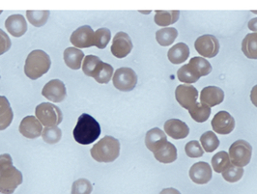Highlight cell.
I'll return each mask as SVG.
<instances>
[{"label": "cell", "mask_w": 257, "mask_h": 194, "mask_svg": "<svg viewBox=\"0 0 257 194\" xmlns=\"http://www.w3.org/2000/svg\"><path fill=\"white\" fill-rule=\"evenodd\" d=\"M177 36H178V31L176 28L167 27V28H163V29H160L157 31L156 40L161 46L167 47L174 43Z\"/></svg>", "instance_id": "obj_26"}, {"label": "cell", "mask_w": 257, "mask_h": 194, "mask_svg": "<svg viewBox=\"0 0 257 194\" xmlns=\"http://www.w3.org/2000/svg\"><path fill=\"white\" fill-rule=\"evenodd\" d=\"M190 56V49L185 43L174 45L167 53V57L172 64H181L188 60Z\"/></svg>", "instance_id": "obj_20"}, {"label": "cell", "mask_w": 257, "mask_h": 194, "mask_svg": "<svg viewBox=\"0 0 257 194\" xmlns=\"http://www.w3.org/2000/svg\"><path fill=\"white\" fill-rule=\"evenodd\" d=\"M102 62V60L95 55H87L83 59V64H82V72L87 76V77H92L96 69L98 68L99 64Z\"/></svg>", "instance_id": "obj_35"}, {"label": "cell", "mask_w": 257, "mask_h": 194, "mask_svg": "<svg viewBox=\"0 0 257 194\" xmlns=\"http://www.w3.org/2000/svg\"><path fill=\"white\" fill-rule=\"evenodd\" d=\"M242 51L249 59H257V33L247 34L242 43Z\"/></svg>", "instance_id": "obj_27"}, {"label": "cell", "mask_w": 257, "mask_h": 194, "mask_svg": "<svg viewBox=\"0 0 257 194\" xmlns=\"http://www.w3.org/2000/svg\"><path fill=\"white\" fill-rule=\"evenodd\" d=\"M247 26H248L249 30H251V31H253V32L257 33V18L250 20V21L248 22V25H247Z\"/></svg>", "instance_id": "obj_43"}, {"label": "cell", "mask_w": 257, "mask_h": 194, "mask_svg": "<svg viewBox=\"0 0 257 194\" xmlns=\"http://www.w3.org/2000/svg\"><path fill=\"white\" fill-rule=\"evenodd\" d=\"M250 101L254 106L257 107V85H255L250 92Z\"/></svg>", "instance_id": "obj_42"}, {"label": "cell", "mask_w": 257, "mask_h": 194, "mask_svg": "<svg viewBox=\"0 0 257 194\" xmlns=\"http://www.w3.org/2000/svg\"><path fill=\"white\" fill-rule=\"evenodd\" d=\"M189 64L195 69L200 77H206L212 72V66L203 57H193Z\"/></svg>", "instance_id": "obj_33"}, {"label": "cell", "mask_w": 257, "mask_h": 194, "mask_svg": "<svg viewBox=\"0 0 257 194\" xmlns=\"http://www.w3.org/2000/svg\"><path fill=\"white\" fill-rule=\"evenodd\" d=\"M165 131L168 136L173 139H184L189 133L190 129L188 125L178 119H170L165 123Z\"/></svg>", "instance_id": "obj_17"}, {"label": "cell", "mask_w": 257, "mask_h": 194, "mask_svg": "<svg viewBox=\"0 0 257 194\" xmlns=\"http://www.w3.org/2000/svg\"><path fill=\"white\" fill-rule=\"evenodd\" d=\"M116 89L123 92L134 90L138 83V76L131 68H119L112 77Z\"/></svg>", "instance_id": "obj_7"}, {"label": "cell", "mask_w": 257, "mask_h": 194, "mask_svg": "<svg viewBox=\"0 0 257 194\" xmlns=\"http://www.w3.org/2000/svg\"><path fill=\"white\" fill-rule=\"evenodd\" d=\"M2 13V11H0V14Z\"/></svg>", "instance_id": "obj_46"}, {"label": "cell", "mask_w": 257, "mask_h": 194, "mask_svg": "<svg viewBox=\"0 0 257 194\" xmlns=\"http://www.w3.org/2000/svg\"><path fill=\"white\" fill-rule=\"evenodd\" d=\"M113 72L114 71L111 65L104 63L102 61L96 69V71L94 72L92 78H94L98 83L105 84V83H108L111 78L113 77Z\"/></svg>", "instance_id": "obj_25"}, {"label": "cell", "mask_w": 257, "mask_h": 194, "mask_svg": "<svg viewBox=\"0 0 257 194\" xmlns=\"http://www.w3.org/2000/svg\"><path fill=\"white\" fill-rule=\"evenodd\" d=\"M160 194H181L180 191H178L177 189L175 188H172V187H169V188H165L161 191Z\"/></svg>", "instance_id": "obj_44"}, {"label": "cell", "mask_w": 257, "mask_h": 194, "mask_svg": "<svg viewBox=\"0 0 257 194\" xmlns=\"http://www.w3.org/2000/svg\"><path fill=\"white\" fill-rule=\"evenodd\" d=\"M13 110L6 97L0 96V130L6 129L12 123Z\"/></svg>", "instance_id": "obj_21"}, {"label": "cell", "mask_w": 257, "mask_h": 194, "mask_svg": "<svg viewBox=\"0 0 257 194\" xmlns=\"http://www.w3.org/2000/svg\"><path fill=\"white\" fill-rule=\"evenodd\" d=\"M194 48L203 57L213 58L217 56L219 52V40L213 35H203L196 39Z\"/></svg>", "instance_id": "obj_8"}, {"label": "cell", "mask_w": 257, "mask_h": 194, "mask_svg": "<svg viewBox=\"0 0 257 194\" xmlns=\"http://www.w3.org/2000/svg\"><path fill=\"white\" fill-rule=\"evenodd\" d=\"M175 98L182 107L190 110L196 104L198 99V91L193 85L181 84L176 88Z\"/></svg>", "instance_id": "obj_9"}, {"label": "cell", "mask_w": 257, "mask_h": 194, "mask_svg": "<svg viewBox=\"0 0 257 194\" xmlns=\"http://www.w3.org/2000/svg\"><path fill=\"white\" fill-rule=\"evenodd\" d=\"M252 12H253V13H256L257 14V11H252Z\"/></svg>", "instance_id": "obj_45"}, {"label": "cell", "mask_w": 257, "mask_h": 194, "mask_svg": "<svg viewBox=\"0 0 257 194\" xmlns=\"http://www.w3.org/2000/svg\"><path fill=\"white\" fill-rule=\"evenodd\" d=\"M180 12L178 10L174 11H156L155 15V23L159 26H163L166 28V26H171L175 24L179 19Z\"/></svg>", "instance_id": "obj_24"}, {"label": "cell", "mask_w": 257, "mask_h": 194, "mask_svg": "<svg viewBox=\"0 0 257 194\" xmlns=\"http://www.w3.org/2000/svg\"><path fill=\"white\" fill-rule=\"evenodd\" d=\"M42 95L53 103H61L66 99L67 90L65 84L59 79L49 81L43 88Z\"/></svg>", "instance_id": "obj_11"}, {"label": "cell", "mask_w": 257, "mask_h": 194, "mask_svg": "<svg viewBox=\"0 0 257 194\" xmlns=\"http://www.w3.org/2000/svg\"><path fill=\"white\" fill-rule=\"evenodd\" d=\"M52 61L48 53L41 50L30 52L25 65V74L27 78L36 80L47 74L51 68Z\"/></svg>", "instance_id": "obj_2"}, {"label": "cell", "mask_w": 257, "mask_h": 194, "mask_svg": "<svg viewBox=\"0 0 257 194\" xmlns=\"http://www.w3.org/2000/svg\"><path fill=\"white\" fill-rule=\"evenodd\" d=\"M11 45L12 43L9 36L2 29H0V55L8 52L11 48Z\"/></svg>", "instance_id": "obj_40"}, {"label": "cell", "mask_w": 257, "mask_h": 194, "mask_svg": "<svg viewBox=\"0 0 257 194\" xmlns=\"http://www.w3.org/2000/svg\"><path fill=\"white\" fill-rule=\"evenodd\" d=\"M244 175V168L237 167L231 164L225 171L222 172L223 179L228 182H236L240 181Z\"/></svg>", "instance_id": "obj_37"}, {"label": "cell", "mask_w": 257, "mask_h": 194, "mask_svg": "<svg viewBox=\"0 0 257 194\" xmlns=\"http://www.w3.org/2000/svg\"><path fill=\"white\" fill-rule=\"evenodd\" d=\"M20 132L29 139H35L43 132V126L36 117L26 116L20 124Z\"/></svg>", "instance_id": "obj_14"}, {"label": "cell", "mask_w": 257, "mask_h": 194, "mask_svg": "<svg viewBox=\"0 0 257 194\" xmlns=\"http://www.w3.org/2000/svg\"><path fill=\"white\" fill-rule=\"evenodd\" d=\"M83 59L84 53L77 48H68L65 50V63L70 69L78 70L81 67Z\"/></svg>", "instance_id": "obj_22"}, {"label": "cell", "mask_w": 257, "mask_h": 194, "mask_svg": "<svg viewBox=\"0 0 257 194\" xmlns=\"http://www.w3.org/2000/svg\"><path fill=\"white\" fill-rule=\"evenodd\" d=\"M223 100H224V93L217 86H207L201 91V95H200L201 104H206L209 107L221 104Z\"/></svg>", "instance_id": "obj_19"}, {"label": "cell", "mask_w": 257, "mask_h": 194, "mask_svg": "<svg viewBox=\"0 0 257 194\" xmlns=\"http://www.w3.org/2000/svg\"><path fill=\"white\" fill-rule=\"evenodd\" d=\"M133 50V42L127 33L118 32L114 36L111 52L117 58H125Z\"/></svg>", "instance_id": "obj_12"}, {"label": "cell", "mask_w": 257, "mask_h": 194, "mask_svg": "<svg viewBox=\"0 0 257 194\" xmlns=\"http://www.w3.org/2000/svg\"><path fill=\"white\" fill-rule=\"evenodd\" d=\"M154 156L162 163H172L177 159V149L172 143L167 141L160 151L154 153Z\"/></svg>", "instance_id": "obj_23"}, {"label": "cell", "mask_w": 257, "mask_h": 194, "mask_svg": "<svg viewBox=\"0 0 257 194\" xmlns=\"http://www.w3.org/2000/svg\"><path fill=\"white\" fill-rule=\"evenodd\" d=\"M90 153L98 162H112L120 154V142L112 136H104L92 147Z\"/></svg>", "instance_id": "obj_3"}, {"label": "cell", "mask_w": 257, "mask_h": 194, "mask_svg": "<svg viewBox=\"0 0 257 194\" xmlns=\"http://www.w3.org/2000/svg\"><path fill=\"white\" fill-rule=\"evenodd\" d=\"M5 27L12 36L19 38L26 34L27 23L23 15H12L6 20Z\"/></svg>", "instance_id": "obj_18"}, {"label": "cell", "mask_w": 257, "mask_h": 194, "mask_svg": "<svg viewBox=\"0 0 257 194\" xmlns=\"http://www.w3.org/2000/svg\"><path fill=\"white\" fill-rule=\"evenodd\" d=\"M185 152L188 156H190L192 158L200 157L204 154L202 146L196 140H193V141L187 143L186 147H185Z\"/></svg>", "instance_id": "obj_39"}, {"label": "cell", "mask_w": 257, "mask_h": 194, "mask_svg": "<svg viewBox=\"0 0 257 194\" xmlns=\"http://www.w3.org/2000/svg\"><path fill=\"white\" fill-rule=\"evenodd\" d=\"M93 186L90 181L86 179H78L74 181L72 186V194H90Z\"/></svg>", "instance_id": "obj_38"}, {"label": "cell", "mask_w": 257, "mask_h": 194, "mask_svg": "<svg viewBox=\"0 0 257 194\" xmlns=\"http://www.w3.org/2000/svg\"><path fill=\"white\" fill-rule=\"evenodd\" d=\"M26 17L28 22L35 26V27H41L45 26L49 20L50 17V11H26Z\"/></svg>", "instance_id": "obj_32"}, {"label": "cell", "mask_w": 257, "mask_h": 194, "mask_svg": "<svg viewBox=\"0 0 257 194\" xmlns=\"http://www.w3.org/2000/svg\"><path fill=\"white\" fill-rule=\"evenodd\" d=\"M24 178L20 170L15 166L0 171V192L3 194H12L19 185L23 183Z\"/></svg>", "instance_id": "obj_6"}, {"label": "cell", "mask_w": 257, "mask_h": 194, "mask_svg": "<svg viewBox=\"0 0 257 194\" xmlns=\"http://www.w3.org/2000/svg\"><path fill=\"white\" fill-rule=\"evenodd\" d=\"M111 38L110 30L107 28H100L95 32V47L103 50Z\"/></svg>", "instance_id": "obj_36"}, {"label": "cell", "mask_w": 257, "mask_h": 194, "mask_svg": "<svg viewBox=\"0 0 257 194\" xmlns=\"http://www.w3.org/2000/svg\"><path fill=\"white\" fill-rule=\"evenodd\" d=\"M10 166H13V160L11 155L8 154L0 155V171L3 169L8 168Z\"/></svg>", "instance_id": "obj_41"}, {"label": "cell", "mask_w": 257, "mask_h": 194, "mask_svg": "<svg viewBox=\"0 0 257 194\" xmlns=\"http://www.w3.org/2000/svg\"><path fill=\"white\" fill-rule=\"evenodd\" d=\"M190 114L193 120L197 123H203L208 120L211 114V107L206 104H197L193 106L190 110Z\"/></svg>", "instance_id": "obj_30"}, {"label": "cell", "mask_w": 257, "mask_h": 194, "mask_svg": "<svg viewBox=\"0 0 257 194\" xmlns=\"http://www.w3.org/2000/svg\"><path fill=\"white\" fill-rule=\"evenodd\" d=\"M167 143V137L164 130L154 128L147 131L145 136V145L151 152L160 151Z\"/></svg>", "instance_id": "obj_16"}, {"label": "cell", "mask_w": 257, "mask_h": 194, "mask_svg": "<svg viewBox=\"0 0 257 194\" xmlns=\"http://www.w3.org/2000/svg\"><path fill=\"white\" fill-rule=\"evenodd\" d=\"M228 155L233 165L243 168L249 163L251 159L252 147L247 141L240 139L230 146Z\"/></svg>", "instance_id": "obj_5"}, {"label": "cell", "mask_w": 257, "mask_h": 194, "mask_svg": "<svg viewBox=\"0 0 257 194\" xmlns=\"http://www.w3.org/2000/svg\"><path fill=\"white\" fill-rule=\"evenodd\" d=\"M70 41L77 49L90 48L95 46V32L90 26H80L73 32Z\"/></svg>", "instance_id": "obj_10"}, {"label": "cell", "mask_w": 257, "mask_h": 194, "mask_svg": "<svg viewBox=\"0 0 257 194\" xmlns=\"http://www.w3.org/2000/svg\"><path fill=\"white\" fill-rule=\"evenodd\" d=\"M212 168L209 163L199 161L190 169V177L197 184H205L212 179Z\"/></svg>", "instance_id": "obj_15"}, {"label": "cell", "mask_w": 257, "mask_h": 194, "mask_svg": "<svg viewBox=\"0 0 257 194\" xmlns=\"http://www.w3.org/2000/svg\"><path fill=\"white\" fill-rule=\"evenodd\" d=\"M201 146L207 153H212L216 151L219 146V138L213 131H206L200 137Z\"/></svg>", "instance_id": "obj_31"}, {"label": "cell", "mask_w": 257, "mask_h": 194, "mask_svg": "<svg viewBox=\"0 0 257 194\" xmlns=\"http://www.w3.org/2000/svg\"><path fill=\"white\" fill-rule=\"evenodd\" d=\"M73 134L77 143L88 145L99 138L101 134V126L93 117L84 113L78 117Z\"/></svg>", "instance_id": "obj_1"}, {"label": "cell", "mask_w": 257, "mask_h": 194, "mask_svg": "<svg viewBox=\"0 0 257 194\" xmlns=\"http://www.w3.org/2000/svg\"><path fill=\"white\" fill-rule=\"evenodd\" d=\"M231 165L228 153L221 151L217 153L212 158V167L217 173H222Z\"/></svg>", "instance_id": "obj_29"}, {"label": "cell", "mask_w": 257, "mask_h": 194, "mask_svg": "<svg viewBox=\"0 0 257 194\" xmlns=\"http://www.w3.org/2000/svg\"><path fill=\"white\" fill-rule=\"evenodd\" d=\"M212 127L219 134H229L235 128V120L228 112L219 111L212 120Z\"/></svg>", "instance_id": "obj_13"}, {"label": "cell", "mask_w": 257, "mask_h": 194, "mask_svg": "<svg viewBox=\"0 0 257 194\" xmlns=\"http://www.w3.org/2000/svg\"><path fill=\"white\" fill-rule=\"evenodd\" d=\"M177 78L184 83H194L201 77L191 65L186 64L178 70Z\"/></svg>", "instance_id": "obj_28"}, {"label": "cell", "mask_w": 257, "mask_h": 194, "mask_svg": "<svg viewBox=\"0 0 257 194\" xmlns=\"http://www.w3.org/2000/svg\"><path fill=\"white\" fill-rule=\"evenodd\" d=\"M42 137L43 140L48 144H55L60 141L62 137V131L57 127H48L43 129Z\"/></svg>", "instance_id": "obj_34"}, {"label": "cell", "mask_w": 257, "mask_h": 194, "mask_svg": "<svg viewBox=\"0 0 257 194\" xmlns=\"http://www.w3.org/2000/svg\"><path fill=\"white\" fill-rule=\"evenodd\" d=\"M35 114L41 124L46 128L57 127L63 120V115L60 108L51 103L39 104L35 109Z\"/></svg>", "instance_id": "obj_4"}]
</instances>
